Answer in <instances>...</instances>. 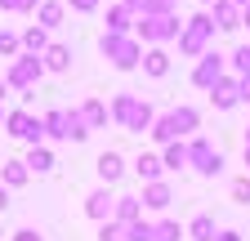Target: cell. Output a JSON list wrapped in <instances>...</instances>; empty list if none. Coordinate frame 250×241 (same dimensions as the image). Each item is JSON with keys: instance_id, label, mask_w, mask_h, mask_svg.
<instances>
[{"instance_id": "obj_37", "label": "cell", "mask_w": 250, "mask_h": 241, "mask_svg": "<svg viewBox=\"0 0 250 241\" xmlns=\"http://www.w3.org/2000/svg\"><path fill=\"white\" fill-rule=\"evenodd\" d=\"M232 201L237 205H250V179H237V183H232Z\"/></svg>"}, {"instance_id": "obj_7", "label": "cell", "mask_w": 250, "mask_h": 241, "mask_svg": "<svg viewBox=\"0 0 250 241\" xmlns=\"http://www.w3.org/2000/svg\"><path fill=\"white\" fill-rule=\"evenodd\" d=\"M188 165H192L197 174H206V179H214L219 170H224V152H219L210 139H192L188 143Z\"/></svg>"}, {"instance_id": "obj_8", "label": "cell", "mask_w": 250, "mask_h": 241, "mask_svg": "<svg viewBox=\"0 0 250 241\" xmlns=\"http://www.w3.org/2000/svg\"><path fill=\"white\" fill-rule=\"evenodd\" d=\"M224 67H228V58H224V54H214V49L201 54V58H197V67H192V85H197V89H214L219 80L228 76Z\"/></svg>"}, {"instance_id": "obj_44", "label": "cell", "mask_w": 250, "mask_h": 241, "mask_svg": "<svg viewBox=\"0 0 250 241\" xmlns=\"http://www.w3.org/2000/svg\"><path fill=\"white\" fill-rule=\"evenodd\" d=\"M246 165H250V134H246Z\"/></svg>"}, {"instance_id": "obj_40", "label": "cell", "mask_w": 250, "mask_h": 241, "mask_svg": "<svg viewBox=\"0 0 250 241\" xmlns=\"http://www.w3.org/2000/svg\"><path fill=\"white\" fill-rule=\"evenodd\" d=\"M241 103H250V76H241Z\"/></svg>"}, {"instance_id": "obj_33", "label": "cell", "mask_w": 250, "mask_h": 241, "mask_svg": "<svg viewBox=\"0 0 250 241\" xmlns=\"http://www.w3.org/2000/svg\"><path fill=\"white\" fill-rule=\"evenodd\" d=\"M0 9H5V14H36L41 0H0Z\"/></svg>"}, {"instance_id": "obj_22", "label": "cell", "mask_w": 250, "mask_h": 241, "mask_svg": "<svg viewBox=\"0 0 250 241\" xmlns=\"http://www.w3.org/2000/svg\"><path fill=\"white\" fill-rule=\"evenodd\" d=\"M170 120H174V134L183 139V134H192L201 125V112L197 107H170Z\"/></svg>"}, {"instance_id": "obj_12", "label": "cell", "mask_w": 250, "mask_h": 241, "mask_svg": "<svg viewBox=\"0 0 250 241\" xmlns=\"http://www.w3.org/2000/svg\"><path fill=\"white\" fill-rule=\"evenodd\" d=\"M210 22H214V32H237L241 27V9L228 5V0H214L210 5Z\"/></svg>"}, {"instance_id": "obj_10", "label": "cell", "mask_w": 250, "mask_h": 241, "mask_svg": "<svg viewBox=\"0 0 250 241\" xmlns=\"http://www.w3.org/2000/svg\"><path fill=\"white\" fill-rule=\"evenodd\" d=\"M210 103L219 107V112H228V107H237L241 103V80L237 76H224L214 89H210Z\"/></svg>"}, {"instance_id": "obj_46", "label": "cell", "mask_w": 250, "mask_h": 241, "mask_svg": "<svg viewBox=\"0 0 250 241\" xmlns=\"http://www.w3.org/2000/svg\"><path fill=\"white\" fill-rule=\"evenodd\" d=\"M0 125H5V107H0Z\"/></svg>"}, {"instance_id": "obj_41", "label": "cell", "mask_w": 250, "mask_h": 241, "mask_svg": "<svg viewBox=\"0 0 250 241\" xmlns=\"http://www.w3.org/2000/svg\"><path fill=\"white\" fill-rule=\"evenodd\" d=\"M5 210H9V192H5V188H0V215H5Z\"/></svg>"}, {"instance_id": "obj_23", "label": "cell", "mask_w": 250, "mask_h": 241, "mask_svg": "<svg viewBox=\"0 0 250 241\" xmlns=\"http://www.w3.org/2000/svg\"><path fill=\"white\" fill-rule=\"evenodd\" d=\"M41 125H45V139H62V143H67V112H62V107L45 112Z\"/></svg>"}, {"instance_id": "obj_28", "label": "cell", "mask_w": 250, "mask_h": 241, "mask_svg": "<svg viewBox=\"0 0 250 241\" xmlns=\"http://www.w3.org/2000/svg\"><path fill=\"white\" fill-rule=\"evenodd\" d=\"M161 165L179 174V170L188 165V143H170V147H166V152H161Z\"/></svg>"}, {"instance_id": "obj_21", "label": "cell", "mask_w": 250, "mask_h": 241, "mask_svg": "<svg viewBox=\"0 0 250 241\" xmlns=\"http://www.w3.org/2000/svg\"><path fill=\"white\" fill-rule=\"evenodd\" d=\"M147 76H170V54L156 45V49H143V63H139Z\"/></svg>"}, {"instance_id": "obj_24", "label": "cell", "mask_w": 250, "mask_h": 241, "mask_svg": "<svg viewBox=\"0 0 250 241\" xmlns=\"http://www.w3.org/2000/svg\"><path fill=\"white\" fill-rule=\"evenodd\" d=\"M27 179H31V170H27L22 161H5V170H0V188H5V192H9V188H22Z\"/></svg>"}, {"instance_id": "obj_35", "label": "cell", "mask_w": 250, "mask_h": 241, "mask_svg": "<svg viewBox=\"0 0 250 241\" xmlns=\"http://www.w3.org/2000/svg\"><path fill=\"white\" fill-rule=\"evenodd\" d=\"M99 241H125V228L121 223H99Z\"/></svg>"}, {"instance_id": "obj_18", "label": "cell", "mask_w": 250, "mask_h": 241, "mask_svg": "<svg viewBox=\"0 0 250 241\" xmlns=\"http://www.w3.org/2000/svg\"><path fill=\"white\" fill-rule=\"evenodd\" d=\"M81 116H85L89 130H107V120H112L107 103H99V99H85V103H81Z\"/></svg>"}, {"instance_id": "obj_31", "label": "cell", "mask_w": 250, "mask_h": 241, "mask_svg": "<svg viewBox=\"0 0 250 241\" xmlns=\"http://www.w3.org/2000/svg\"><path fill=\"white\" fill-rule=\"evenodd\" d=\"M18 54H22V36L0 32V58H18Z\"/></svg>"}, {"instance_id": "obj_2", "label": "cell", "mask_w": 250, "mask_h": 241, "mask_svg": "<svg viewBox=\"0 0 250 241\" xmlns=\"http://www.w3.org/2000/svg\"><path fill=\"white\" fill-rule=\"evenodd\" d=\"M179 32H183L179 14H152V18H139L134 22V40L139 45L147 40V49H156V45L166 49V40H179Z\"/></svg>"}, {"instance_id": "obj_19", "label": "cell", "mask_w": 250, "mask_h": 241, "mask_svg": "<svg viewBox=\"0 0 250 241\" xmlns=\"http://www.w3.org/2000/svg\"><path fill=\"white\" fill-rule=\"evenodd\" d=\"M22 165L31 170V174H49L58 161H54V152H49V147L41 143V147H27V157H22Z\"/></svg>"}, {"instance_id": "obj_11", "label": "cell", "mask_w": 250, "mask_h": 241, "mask_svg": "<svg viewBox=\"0 0 250 241\" xmlns=\"http://www.w3.org/2000/svg\"><path fill=\"white\" fill-rule=\"evenodd\" d=\"M143 210H156V215H161V210H170V201H174V188L166 183V179H161V183H143Z\"/></svg>"}, {"instance_id": "obj_9", "label": "cell", "mask_w": 250, "mask_h": 241, "mask_svg": "<svg viewBox=\"0 0 250 241\" xmlns=\"http://www.w3.org/2000/svg\"><path fill=\"white\" fill-rule=\"evenodd\" d=\"M112 210H116V197H112L107 188H94V192L85 197V215H89L94 223H112Z\"/></svg>"}, {"instance_id": "obj_3", "label": "cell", "mask_w": 250, "mask_h": 241, "mask_svg": "<svg viewBox=\"0 0 250 241\" xmlns=\"http://www.w3.org/2000/svg\"><path fill=\"white\" fill-rule=\"evenodd\" d=\"M210 40H214V22H210V14L201 9V14H192L183 22V32H179V54L183 58H201V54H210Z\"/></svg>"}, {"instance_id": "obj_15", "label": "cell", "mask_w": 250, "mask_h": 241, "mask_svg": "<svg viewBox=\"0 0 250 241\" xmlns=\"http://www.w3.org/2000/svg\"><path fill=\"white\" fill-rule=\"evenodd\" d=\"M107 36H134V14L125 5H112L107 9Z\"/></svg>"}, {"instance_id": "obj_16", "label": "cell", "mask_w": 250, "mask_h": 241, "mask_svg": "<svg viewBox=\"0 0 250 241\" xmlns=\"http://www.w3.org/2000/svg\"><path fill=\"white\" fill-rule=\"evenodd\" d=\"M134 174L143 179V183H161L166 165H161V157H156V152H139V161H134Z\"/></svg>"}, {"instance_id": "obj_6", "label": "cell", "mask_w": 250, "mask_h": 241, "mask_svg": "<svg viewBox=\"0 0 250 241\" xmlns=\"http://www.w3.org/2000/svg\"><path fill=\"white\" fill-rule=\"evenodd\" d=\"M5 130H9L18 143H27V147H41V143H45V125H41V116H31L27 107L5 112Z\"/></svg>"}, {"instance_id": "obj_20", "label": "cell", "mask_w": 250, "mask_h": 241, "mask_svg": "<svg viewBox=\"0 0 250 241\" xmlns=\"http://www.w3.org/2000/svg\"><path fill=\"white\" fill-rule=\"evenodd\" d=\"M62 14H67V5H62V0H41V9H36V27L54 32V27L62 22Z\"/></svg>"}, {"instance_id": "obj_26", "label": "cell", "mask_w": 250, "mask_h": 241, "mask_svg": "<svg viewBox=\"0 0 250 241\" xmlns=\"http://www.w3.org/2000/svg\"><path fill=\"white\" fill-rule=\"evenodd\" d=\"M49 49V32H45V27H27V32H22V54H45Z\"/></svg>"}, {"instance_id": "obj_32", "label": "cell", "mask_w": 250, "mask_h": 241, "mask_svg": "<svg viewBox=\"0 0 250 241\" xmlns=\"http://www.w3.org/2000/svg\"><path fill=\"white\" fill-rule=\"evenodd\" d=\"M232 72H237V80L250 76V45H237L232 49Z\"/></svg>"}, {"instance_id": "obj_13", "label": "cell", "mask_w": 250, "mask_h": 241, "mask_svg": "<svg viewBox=\"0 0 250 241\" xmlns=\"http://www.w3.org/2000/svg\"><path fill=\"white\" fill-rule=\"evenodd\" d=\"M139 219H143V201H139V197H116V210H112V223L130 228V223H139Z\"/></svg>"}, {"instance_id": "obj_48", "label": "cell", "mask_w": 250, "mask_h": 241, "mask_svg": "<svg viewBox=\"0 0 250 241\" xmlns=\"http://www.w3.org/2000/svg\"><path fill=\"white\" fill-rule=\"evenodd\" d=\"M166 5H174V0H166Z\"/></svg>"}, {"instance_id": "obj_27", "label": "cell", "mask_w": 250, "mask_h": 241, "mask_svg": "<svg viewBox=\"0 0 250 241\" xmlns=\"http://www.w3.org/2000/svg\"><path fill=\"white\" fill-rule=\"evenodd\" d=\"M188 237H192V241H214V237H219V228H214V219H210V215H197L192 223H188Z\"/></svg>"}, {"instance_id": "obj_39", "label": "cell", "mask_w": 250, "mask_h": 241, "mask_svg": "<svg viewBox=\"0 0 250 241\" xmlns=\"http://www.w3.org/2000/svg\"><path fill=\"white\" fill-rule=\"evenodd\" d=\"M214 241H241V232H232V228H224V232H219Z\"/></svg>"}, {"instance_id": "obj_34", "label": "cell", "mask_w": 250, "mask_h": 241, "mask_svg": "<svg viewBox=\"0 0 250 241\" xmlns=\"http://www.w3.org/2000/svg\"><path fill=\"white\" fill-rule=\"evenodd\" d=\"M179 237H188L174 219H161V223H156V241H179Z\"/></svg>"}, {"instance_id": "obj_43", "label": "cell", "mask_w": 250, "mask_h": 241, "mask_svg": "<svg viewBox=\"0 0 250 241\" xmlns=\"http://www.w3.org/2000/svg\"><path fill=\"white\" fill-rule=\"evenodd\" d=\"M228 5H237V9H246V5H250V0H228Z\"/></svg>"}, {"instance_id": "obj_14", "label": "cell", "mask_w": 250, "mask_h": 241, "mask_svg": "<svg viewBox=\"0 0 250 241\" xmlns=\"http://www.w3.org/2000/svg\"><path fill=\"white\" fill-rule=\"evenodd\" d=\"M41 63H45V72H67V67H72V45L49 40V49L41 54Z\"/></svg>"}, {"instance_id": "obj_30", "label": "cell", "mask_w": 250, "mask_h": 241, "mask_svg": "<svg viewBox=\"0 0 250 241\" xmlns=\"http://www.w3.org/2000/svg\"><path fill=\"white\" fill-rule=\"evenodd\" d=\"M125 241H156V223H147V219L130 223V228H125Z\"/></svg>"}, {"instance_id": "obj_38", "label": "cell", "mask_w": 250, "mask_h": 241, "mask_svg": "<svg viewBox=\"0 0 250 241\" xmlns=\"http://www.w3.org/2000/svg\"><path fill=\"white\" fill-rule=\"evenodd\" d=\"M14 241H41V232H36V228H18Z\"/></svg>"}, {"instance_id": "obj_47", "label": "cell", "mask_w": 250, "mask_h": 241, "mask_svg": "<svg viewBox=\"0 0 250 241\" xmlns=\"http://www.w3.org/2000/svg\"><path fill=\"white\" fill-rule=\"evenodd\" d=\"M201 5H214V0H201Z\"/></svg>"}, {"instance_id": "obj_5", "label": "cell", "mask_w": 250, "mask_h": 241, "mask_svg": "<svg viewBox=\"0 0 250 241\" xmlns=\"http://www.w3.org/2000/svg\"><path fill=\"white\" fill-rule=\"evenodd\" d=\"M41 76H45V63H41V58H36V54H18L14 63H9V72H5V85H9V89H22V94H31Z\"/></svg>"}, {"instance_id": "obj_1", "label": "cell", "mask_w": 250, "mask_h": 241, "mask_svg": "<svg viewBox=\"0 0 250 241\" xmlns=\"http://www.w3.org/2000/svg\"><path fill=\"white\" fill-rule=\"evenodd\" d=\"M107 112H112L116 125H121V130H130V134H147V130H152V120H156L152 103L139 99V94H116Z\"/></svg>"}, {"instance_id": "obj_17", "label": "cell", "mask_w": 250, "mask_h": 241, "mask_svg": "<svg viewBox=\"0 0 250 241\" xmlns=\"http://www.w3.org/2000/svg\"><path fill=\"white\" fill-rule=\"evenodd\" d=\"M94 170H99V179H103V183H116V179L125 174V157H121V152H112V147H107V152L99 157V165H94Z\"/></svg>"}, {"instance_id": "obj_25", "label": "cell", "mask_w": 250, "mask_h": 241, "mask_svg": "<svg viewBox=\"0 0 250 241\" xmlns=\"http://www.w3.org/2000/svg\"><path fill=\"white\" fill-rule=\"evenodd\" d=\"M147 134H152L156 143H161V147H170V143H179V134H174V120H170V112H161V116H156Z\"/></svg>"}, {"instance_id": "obj_29", "label": "cell", "mask_w": 250, "mask_h": 241, "mask_svg": "<svg viewBox=\"0 0 250 241\" xmlns=\"http://www.w3.org/2000/svg\"><path fill=\"white\" fill-rule=\"evenodd\" d=\"M85 139H89V125H85L81 107H72L67 112V143H85Z\"/></svg>"}, {"instance_id": "obj_45", "label": "cell", "mask_w": 250, "mask_h": 241, "mask_svg": "<svg viewBox=\"0 0 250 241\" xmlns=\"http://www.w3.org/2000/svg\"><path fill=\"white\" fill-rule=\"evenodd\" d=\"M241 22H250V5H246V9H241Z\"/></svg>"}, {"instance_id": "obj_36", "label": "cell", "mask_w": 250, "mask_h": 241, "mask_svg": "<svg viewBox=\"0 0 250 241\" xmlns=\"http://www.w3.org/2000/svg\"><path fill=\"white\" fill-rule=\"evenodd\" d=\"M62 5H67L72 14H94V9L103 5V0H62Z\"/></svg>"}, {"instance_id": "obj_42", "label": "cell", "mask_w": 250, "mask_h": 241, "mask_svg": "<svg viewBox=\"0 0 250 241\" xmlns=\"http://www.w3.org/2000/svg\"><path fill=\"white\" fill-rule=\"evenodd\" d=\"M5 94H9V85H5V76H0V103H5Z\"/></svg>"}, {"instance_id": "obj_4", "label": "cell", "mask_w": 250, "mask_h": 241, "mask_svg": "<svg viewBox=\"0 0 250 241\" xmlns=\"http://www.w3.org/2000/svg\"><path fill=\"white\" fill-rule=\"evenodd\" d=\"M99 49H103V58H107L116 72H134V67L143 63V45H139L134 36H107V32H103Z\"/></svg>"}]
</instances>
